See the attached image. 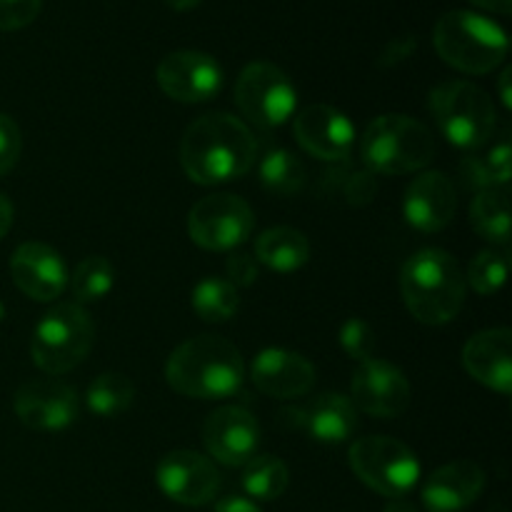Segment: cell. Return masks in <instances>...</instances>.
<instances>
[{"instance_id": "obj_1", "label": "cell", "mask_w": 512, "mask_h": 512, "mask_svg": "<svg viewBox=\"0 0 512 512\" xmlns=\"http://www.w3.org/2000/svg\"><path fill=\"white\" fill-rule=\"evenodd\" d=\"M253 133L243 120L228 113H210L188 125L180 140V163L198 185L243 178L255 163Z\"/></svg>"}, {"instance_id": "obj_2", "label": "cell", "mask_w": 512, "mask_h": 512, "mask_svg": "<svg viewBox=\"0 0 512 512\" xmlns=\"http://www.w3.org/2000/svg\"><path fill=\"white\" fill-rule=\"evenodd\" d=\"M165 378L185 398H228L245 378L240 350L220 335H198L173 350L165 365Z\"/></svg>"}, {"instance_id": "obj_3", "label": "cell", "mask_w": 512, "mask_h": 512, "mask_svg": "<svg viewBox=\"0 0 512 512\" xmlns=\"http://www.w3.org/2000/svg\"><path fill=\"white\" fill-rule=\"evenodd\" d=\"M400 290L413 318L425 325H443L463 308L465 275L453 255L428 248L403 265Z\"/></svg>"}, {"instance_id": "obj_4", "label": "cell", "mask_w": 512, "mask_h": 512, "mask_svg": "<svg viewBox=\"0 0 512 512\" xmlns=\"http://www.w3.org/2000/svg\"><path fill=\"white\" fill-rule=\"evenodd\" d=\"M440 58L470 75L493 73L508 58V35L495 20L470 10H450L433 28Z\"/></svg>"}, {"instance_id": "obj_5", "label": "cell", "mask_w": 512, "mask_h": 512, "mask_svg": "<svg viewBox=\"0 0 512 512\" xmlns=\"http://www.w3.org/2000/svg\"><path fill=\"white\" fill-rule=\"evenodd\" d=\"M438 145L433 133L408 115H380L368 125L360 158L373 173L408 175L433 163Z\"/></svg>"}, {"instance_id": "obj_6", "label": "cell", "mask_w": 512, "mask_h": 512, "mask_svg": "<svg viewBox=\"0 0 512 512\" xmlns=\"http://www.w3.org/2000/svg\"><path fill=\"white\" fill-rule=\"evenodd\" d=\"M430 110L440 130L463 150H480L495 133V105L483 88L468 80H450L430 93Z\"/></svg>"}, {"instance_id": "obj_7", "label": "cell", "mask_w": 512, "mask_h": 512, "mask_svg": "<svg viewBox=\"0 0 512 512\" xmlns=\"http://www.w3.org/2000/svg\"><path fill=\"white\" fill-rule=\"evenodd\" d=\"M93 338V320L78 303L55 305L35 328L30 355L43 373L63 375L83 363L93 348Z\"/></svg>"}, {"instance_id": "obj_8", "label": "cell", "mask_w": 512, "mask_h": 512, "mask_svg": "<svg viewBox=\"0 0 512 512\" xmlns=\"http://www.w3.org/2000/svg\"><path fill=\"white\" fill-rule=\"evenodd\" d=\"M350 468L385 498H403L415 488L420 465L413 450L388 435H368L350 448Z\"/></svg>"}, {"instance_id": "obj_9", "label": "cell", "mask_w": 512, "mask_h": 512, "mask_svg": "<svg viewBox=\"0 0 512 512\" xmlns=\"http://www.w3.org/2000/svg\"><path fill=\"white\" fill-rule=\"evenodd\" d=\"M235 103L250 123L270 130L288 123L298 105V93L278 65L258 60V63L245 65L243 73L238 75Z\"/></svg>"}, {"instance_id": "obj_10", "label": "cell", "mask_w": 512, "mask_h": 512, "mask_svg": "<svg viewBox=\"0 0 512 512\" xmlns=\"http://www.w3.org/2000/svg\"><path fill=\"white\" fill-rule=\"evenodd\" d=\"M253 225V208L243 198L218 193L193 205L188 218V233L193 243L205 250H233L248 240Z\"/></svg>"}, {"instance_id": "obj_11", "label": "cell", "mask_w": 512, "mask_h": 512, "mask_svg": "<svg viewBox=\"0 0 512 512\" xmlns=\"http://www.w3.org/2000/svg\"><path fill=\"white\" fill-rule=\"evenodd\" d=\"M155 78L163 93L180 103H205L223 88V68L213 55L200 50H175L165 55Z\"/></svg>"}, {"instance_id": "obj_12", "label": "cell", "mask_w": 512, "mask_h": 512, "mask_svg": "<svg viewBox=\"0 0 512 512\" xmlns=\"http://www.w3.org/2000/svg\"><path fill=\"white\" fill-rule=\"evenodd\" d=\"M350 403L375 418H395L410 405V383L385 360H365L350 380Z\"/></svg>"}, {"instance_id": "obj_13", "label": "cell", "mask_w": 512, "mask_h": 512, "mask_svg": "<svg viewBox=\"0 0 512 512\" xmlns=\"http://www.w3.org/2000/svg\"><path fill=\"white\" fill-rule=\"evenodd\" d=\"M160 490L180 505L210 503L220 490V473L205 455L193 450H173L165 455L155 470Z\"/></svg>"}, {"instance_id": "obj_14", "label": "cell", "mask_w": 512, "mask_h": 512, "mask_svg": "<svg viewBox=\"0 0 512 512\" xmlns=\"http://www.w3.org/2000/svg\"><path fill=\"white\" fill-rule=\"evenodd\" d=\"M203 443L218 463L228 465V468H243L250 458H255V450H258V420L238 405L215 410L205 420Z\"/></svg>"}, {"instance_id": "obj_15", "label": "cell", "mask_w": 512, "mask_h": 512, "mask_svg": "<svg viewBox=\"0 0 512 512\" xmlns=\"http://www.w3.org/2000/svg\"><path fill=\"white\" fill-rule=\"evenodd\" d=\"M15 413L33 430H63L78 418V393L58 380H33L15 393Z\"/></svg>"}, {"instance_id": "obj_16", "label": "cell", "mask_w": 512, "mask_h": 512, "mask_svg": "<svg viewBox=\"0 0 512 512\" xmlns=\"http://www.w3.org/2000/svg\"><path fill=\"white\" fill-rule=\"evenodd\" d=\"M295 138L320 160L348 158L355 145V128L340 110L330 105H308L295 115Z\"/></svg>"}, {"instance_id": "obj_17", "label": "cell", "mask_w": 512, "mask_h": 512, "mask_svg": "<svg viewBox=\"0 0 512 512\" xmlns=\"http://www.w3.org/2000/svg\"><path fill=\"white\" fill-rule=\"evenodd\" d=\"M13 283L28 298L48 303L55 300L68 285V270L58 250L45 243H23L10 258Z\"/></svg>"}, {"instance_id": "obj_18", "label": "cell", "mask_w": 512, "mask_h": 512, "mask_svg": "<svg viewBox=\"0 0 512 512\" xmlns=\"http://www.w3.org/2000/svg\"><path fill=\"white\" fill-rule=\"evenodd\" d=\"M458 198H455V185L440 170L420 173L405 190L403 213L413 228L423 233H438L453 220Z\"/></svg>"}, {"instance_id": "obj_19", "label": "cell", "mask_w": 512, "mask_h": 512, "mask_svg": "<svg viewBox=\"0 0 512 512\" xmlns=\"http://www.w3.org/2000/svg\"><path fill=\"white\" fill-rule=\"evenodd\" d=\"M255 388L278 400L300 398L315 383V368L300 353L283 348H270L255 358L250 370Z\"/></svg>"}, {"instance_id": "obj_20", "label": "cell", "mask_w": 512, "mask_h": 512, "mask_svg": "<svg viewBox=\"0 0 512 512\" xmlns=\"http://www.w3.org/2000/svg\"><path fill=\"white\" fill-rule=\"evenodd\" d=\"M463 365L478 383L508 395L512 390V333L508 328L483 330L463 350Z\"/></svg>"}, {"instance_id": "obj_21", "label": "cell", "mask_w": 512, "mask_h": 512, "mask_svg": "<svg viewBox=\"0 0 512 512\" xmlns=\"http://www.w3.org/2000/svg\"><path fill=\"white\" fill-rule=\"evenodd\" d=\"M483 488V468L470 460H455L430 475L423 488V503L430 512H460L480 498Z\"/></svg>"}, {"instance_id": "obj_22", "label": "cell", "mask_w": 512, "mask_h": 512, "mask_svg": "<svg viewBox=\"0 0 512 512\" xmlns=\"http://www.w3.org/2000/svg\"><path fill=\"white\" fill-rule=\"evenodd\" d=\"M283 415L320 443H343L358 428V408L340 393H325L305 408L285 410Z\"/></svg>"}, {"instance_id": "obj_23", "label": "cell", "mask_w": 512, "mask_h": 512, "mask_svg": "<svg viewBox=\"0 0 512 512\" xmlns=\"http://www.w3.org/2000/svg\"><path fill=\"white\" fill-rule=\"evenodd\" d=\"M255 258L275 273H293L308 263L310 243L295 228L265 230L255 243Z\"/></svg>"}, {"instance_id": "obj_24", "label": "cell", "mask_w": 512, "mask_h": 512, "mask_svg": "<svg viewBox=\"0 0 512 512\" xmlns=\"http://www.w3.org/2000/svg\"><path fill=\"white\" fill-rule=\"evenodd\" d=\"M470 223L480 238L495 245H510V198L505 188H485L470 205Z\"/></svg>"}, {"instance_id": "obj_25", "label": "cell", "mask_w": 512, "mask_h": 512, "mask_svg": "<svg viewBox=\"0 0 512 512\" xmlns=\"http://www.w3.org/2000/svg\"><path fill=\"white\" fill-rule=\"evenodd\" d=\"M305 178V165L298 155H293L285 148L270 150L260 163V183L278 195H295L303 190Z\"/></svg>"}, {"instance_id": "obj_26", "label": "cell", "mask_w": 512, "mask_h": 512, "mask_svg": "<svg viewBox=\"0 0 512 512\" xmlns=\"http://www.w3.org/2000/svg\"><path fill=\"white\" fill-rule=\"evenodd\" d=\"M245 493L258 500H278L290 483L288 468L273 455H258L243 465Z\"/></svg>"}, {"instance_id": "obj_27", "label": "cell", "mask_w": 512, "mask_h": 512, "mask_svg": "<svg viewBox=\"0 0 512 512\" xmlns=\"http://www.w3.org/2000/svg\"><path fill=\"white\" fill-rule=\"evenodd\" d=\"M135 398V388L125 375L120 373H103L90 383L88 408L100 418H115V415L125 413Z\"/></svg>"}, {"instance_id": "obj_28", "label": "cell", "mask_w": 512, "mask_h": 512, "mask_svg": "<svg viewBox=\"0 0 512 512\" xmlns=\"http://www.w3.org/2000/svg\"><path fill=\"white\" fill-rule=\"evenodd\" d=\"M512 175V150L508 140L493 145L488 155L483 158H465L463 163V178L475 188H505L510 183Z\"/></svg>"}, {"instance_id": "obj_29", "label": "cell", "mask_w": 512, "mask_h": 512, "mask_svg": "<svg viewBox=\"0 0 512 512\" xmlns=\"http://www.w3.org/2000/svg\"><path fill=\"white\" fill-rule=\"evenodd\" d=\"M115 285V268L108 258L103 255H90L83 263L75 268L73 278H70V290H73L75 303H95V300L105 298Z\"/></svg>"}, {"instance_id": "obj_30", "label": "cell", "mask_w": 512, "mask_h": 512, "mask_svg": "<svg viewBox=\"0 0 512 512\" xmlns=\"http://www.w3.org/2000/svg\"><path fill=\"white\" fill-rule=\"evenodd\" d=\"M193 308L208 323H225L238 313V288L223 278H205L193 290Z\"/></svg>"}, {"instance_id": "obj_31", "label": "cell", "mask_w": 512, "mask_h": 512, "mask_svg": "<svg viewBox=\"0 0 512 512\" xmlns=\"http://www.w3.org/2000/svg\"><path fill=\"white\" fill-rule=\"evenodd\" d=\"M505 278H508V255L498 250H483L468 268V283L480 295L498 293Z\"/></svg>"}, {"instance_id": "obj_32", "label": "cell", "mask_w": 512, "mask_h": 512, "mask_svg": "<svg viewBox=\"0 0 512 512\" xmlns=\"http://www.w3.org/2000/svg\"><path fill=\"white\" fill-rule=\"evenodd\" d=\"M43 0H0V30H23L40 15Z\"/></svg>"}, {"instance_id": "obj_33", "label": "cell", "mask_w": 512, "mask_h": 512, "mask_svg": "<svg viewBox=\"0 0 512 512\" xmlns=\"http://www.w3.org/2000/svg\"><path fill=\"white\" fill-rule=\"evenodd\" d=\"M340 343H343L345 353H348L350 358L365 363V360H370V355H373V348H375L373 330H370L368 323H363L360 318H350L348 323L343 325Z\"/></svg>"}, {"instance_id": "obj_34", "label": "cell", "mask_w": 512, "mask_h": 512, "mask_svg": "<svg viewBox=\"0 0 512 512\" xmlns=\"http://www.w3.org/2000/svg\"><path fill=\"white\" fill-rule=\"evenodd\" d=\"M23 150V135L10 115L0 113V175H8L18 165Z\"/></svg>"}, {"instance_id": "obj_35", "label": "cell", "mask_w": 512, "mask_h": 512, "mask_svg": "<svg viewBox=\"0 0 512 512\" xmlns=\"http://www.w3.org/2000/svg\"><path fill=\"white\" fill-rule=\"evenodd\" d=\"M228 283L230 285H253L255 278H258V265L250 255H233L228 260Z\"/></svg>"}, {"instance_id": "obj_36", "label": "cell", "mask_w": 512, "mask_h": 512, "mask_svg": "<svg viewBox=\"0 0 512 512\" xmlns=\"http://www.w3.org/2000/svg\"><path fill=\"white\" fill-rule=\"evenodd\" d=\"M415 45H418V43H415L413 35H403V38H395L393 43H388V48L383 50V55H380L378 63L385 65V68H388V65L400 63V60L410 58V55L415 53Z\"/></svg>"}, {"instance_id": "obj_37", "label": "cell", "mask_w": 512, "mask_h": 512, "mask_svg": "<svg viewBox=\"0 0 512 512\" xmlns=\"http://www.w3.org/2000/svg\"><path fill=\"white\" fill-rule=\"evenodd\" d=\"M215 512H260V508L255 503H250L248 498L230 495V498H223L215 505Z\"/></svg>"}, {"instance_id": "obj_38", "label": "cell", "mask_w": 512, "mask_h": 512, "mask_svg": "<svg viewBox=\"0 0 512 512\" xmlns=\"http://www.w3.org/2000/svg\"><path fill=\"white\" fill-rule=\"evenodd\" d=\"M10 225H13V205H10V200L0 193V240L8 235Z\"/></svg>"}, {"instance_id": "obj_39", "label": "cell", "mask_w": 512, "mask_h": 512, "mask_svg": "<svg viewBox=\"0 0 512 512\" xmlns=\"http://www.w3.org/2000/svg\"><path fill=\"white\" fill-rule=\"evenodd\" d=\"M470 3L498 15H510L512 10V0H470Z\"/></svg>"}, {"instance_id": "obj_40", "label": "cell", "mask_w": 512, "mask_h": 512, "mask_svg": "<svg viewBox=\"0 0 512 512\" xmlns=\"http://www.w3.org/2000/svg\"><path fill=\"white\" fill-rule=\"evenodd\" d=\"M510 78L512 70L505 68L503 75H500V98H503L505 108H512V95H510Z\"/></svg>"}, {"instance_id": "obj_41", "label": "cell", "mask_w": 512, "mask_h": 512, "mask_svg": "<svg viewBox=\"0 0 512 512\" xmlns=\"http://www.w3.org/2000/svg\"><path fill=\"white\" fill-rule=\"evenodd\" d=\"M200 3H203V0H165V5H168V8L180 10V13H185V10L198 8Z\"/></svg>"}, {"instance_id": "obj_42", "label": "cell", "mask_w": 512, "mask_h": 512, "mask_svg": "<svg viewBox=\"0 0 512 512\" xmlns=\"http://www.w3.org/2000/svg\"><path fill=\"white\" fill-rule=\"evenodd\" d=\"M385 512H418V508H415V505H410L408 500L395 498V500H390L388 508H385Z\"/></svg>"}, {"instance_id": "obj_43", "label": "cell", "mask_w": 512, "mask_h": 512, "mask_svg": "<svg viewBox=\"0 0 512 512\" xmlns=\"http://www.w3.org/2000/svg\"><path fill=\"white\" fill-rule=\"evenodd\" d=\"M3 315H5V308H3V303H0V320H3Z\"/></svg>"}]
</instances>
